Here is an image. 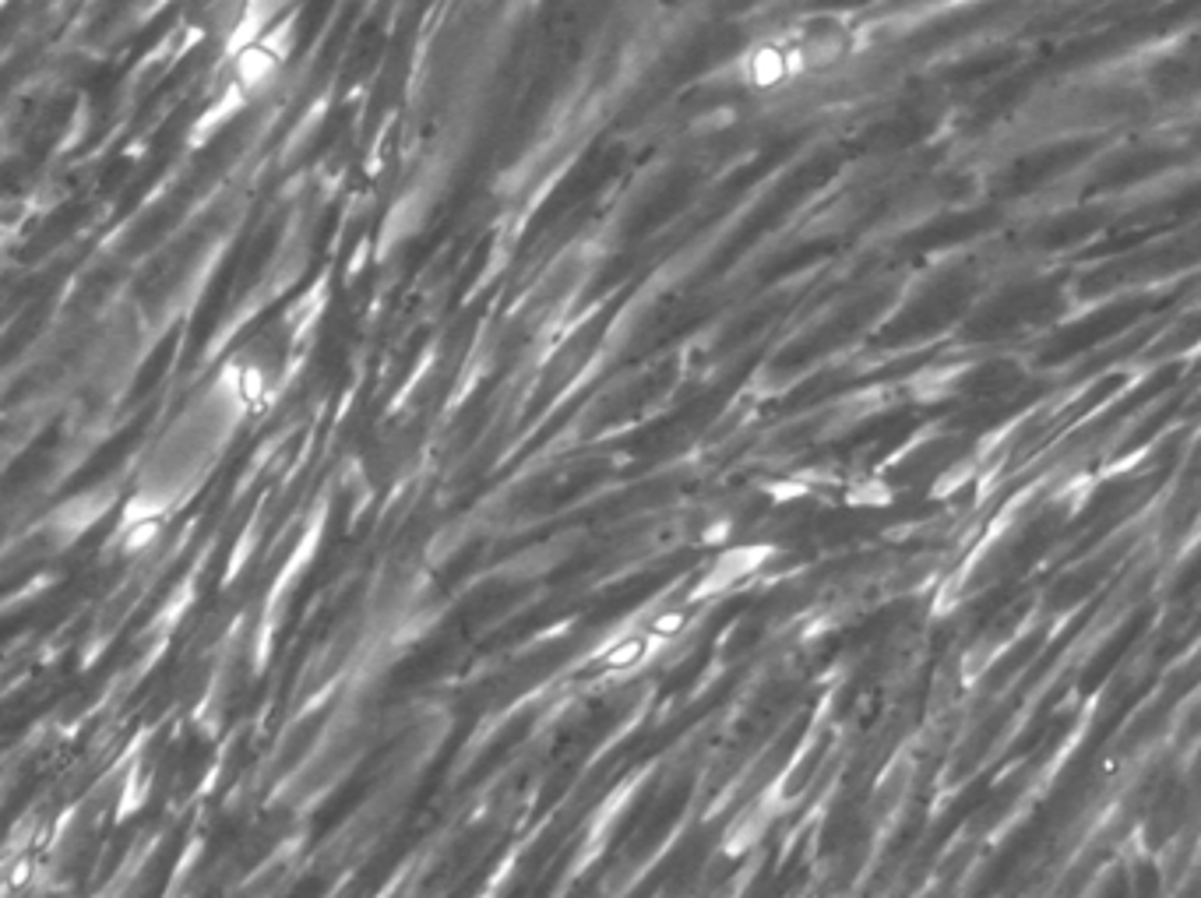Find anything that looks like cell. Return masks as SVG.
<instances>
[{
    "instance_id": "6da1fadb",
    "label": "cell",
    "mask_w": 1201,
    "mask_h": 898,
    "mask_svg": "<svg viewBox=\"0 0 1201 898\" xmlns=\"http://www.w3.org/2000/svg\"><path fill=\"white\" fill-rule=\"evenodd\" d=\"M642 652H645V642L642 638H624L621 645H613L610 652H607V666L610 669H628V666H634L638 659H642Z\"/></svg>"
},
{
    "instance_id": "7a4b0ae2",
    "label": "cell",
    "mask_w": 1201,
    "mask_h": 898,
    "mask_svg": "<svg viewBox=\"0 0 1201 898\" xmlns=\"http://www.w3.org/2000/svg\"><path fill=\"white\" fill-rule=\"evenodd\" d=\"M684 627V616L681 613H663V616H655V621H652V631L655 634H677Z\"/></svg>"
}]
</instances>
